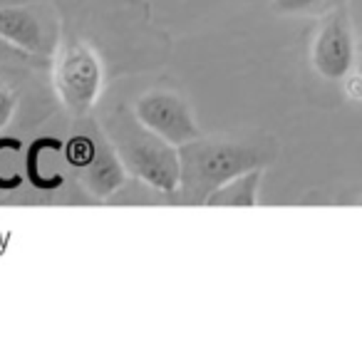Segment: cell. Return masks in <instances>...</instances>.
<instances>
[{"label": "cell", "mask_w": 362, "mask_h": 347, "mask_svg": "<svg viewBox=\"0 0 362 347\" xmlns=\"http://www.w3.org/2000/svg\"><path fill=\"white\" fill-rule=\"evenodd\" d=\"M278 154V144L266 134H202L179 146L181 182L176 201L206 206V199L251 169H266Z\"/></svg>", "instance_id": "6da1fadb"}, {"label": "cell", "mask_w": 362, "mask_h": 347, "mask_svg": "<svg viewBox=\"0 0 362 347\" xmlns=\"http://www.w3.org/2000/svg\"><path fill=\"white\" fill-rule=\"evenodd\" d=\"M102 129L129 177L139 179L156 194H164L169 199L179 196V146L169 144L151 129H146L134 117V112L127 110L124 105H115L107 112Z\"/></svg>", "instance_id": "7a4b0ae2"}, {"label": "cell", "mask_w": 362, "mask_h": 347, "mask_svg": "<svg viewBox=\"0 0 362 347\" xmlns=\"http://www.w3.org/2000/svg\"><path fill=\"white\" fill-rule=\"evenodd\" d=\"M105 87V65L85 40H67L57 50L55 90L75 117H85L97 105Z\"/></svg>", "instance_id": "3957f363"}, {"label": "cell", "mask_w": 362, "mask_h": 347, "mask_svg": "<svg viewBox=\"0 0 362 347\" xmlns=\"http://www.w3.org/2000/svg\"><path fill=\"white\" fill-rule=\"evenodd\" d=\"M310 65L325 82H345L355 70L357 40L345 3H337L322 13L310 42Z\"/></svg>", "instance_id": "277c9868"}, {"label": "cell", "mask_w": 362, "mask_h": 347, "mask_svg": "<svg viewBox=\"0 0 362 347\" xmlns=\"http://www.w3.org/2000/svg\"><path fill=\"white\" fill-rule=\"evenodd\" d=\"M132 112L146 129H151L156 136L174 146L187 144L204 134L197 124L192 105L174 90L154 87V90L141 92L132 105Z\"/></svg>", "instance_id": "5b68a950"}, {"label": "cell", "mask_w": 362, "mask_h": 347, "mask_svg": "<svg viewBox=\"0 0 362 347\" xmlns=\"http://www.w3.org/2000/svg\"><path fill=\"white\" fill-rule=\"evenodd\" d=\"M0 40L21 50L23 55H52L55 52V35L47 28V23L23 3L0 8Z\"/></svg>", "instance_id": "8992f818"}, {"label": "cell", "mask_w": 362, "mask_h": 347, "mask_svg": "<svg viewBox=\"0 0 362 347\" xmlns=\"http://www.w3.org/2000/svg\"><path fill=\"white\" fill-rule=\"evenodd\" d=\"M80 177L85 189L95 199H107L112 194H117L127 184V169L122 164V159L117 156L112 141L107 139V134L102 129H97L95 139V154L80 169Z\"/></svg>", "instance_id": "52a82bcc"}, {"label": "cell", "mask_w": 362, "mask_h": 347, "mask_svg": "<svg viewBox=\"0 0 362 347\" xmlns=\"http://www.w3.org/2000/svg\"><path fill=\"white\" fill-rule=\"evenodd\" d=\"M263 171L266 169H251L246 174H238L231 182L218 187L211 196L206 199V206L211 208H253L258 206V192H261Z\"/></svg>", "instance_id": "ba28073f"}, {"label": "cell", "mask_w": 362, "mask_h": 347, "mask_svg": "<svg viewBox=\"0 0 362 347\" xmlns=\"http://www.w3.org/2000/svg\"><path fill=\"white\" fill-rule=\"evenodd\" d=\"M337 3L345 0H271V11L276 16H322Z\"/></svg>", "instance_id": "9c48e42d"}, {"label": "cell", "mask_w": 362, "mask_h": 347, "mask_svg": "<svg viewBox=\"0 0 362 347\" xmlns=\"http://www.w3.org/2000/svg\"><path fill=\"white\" fill-rule=\"evenodd\" d=\"M16 105H18L16 90H13V87L0 77V129L13 119V114H16Z\"/></svg>", "instance_id": "30bf717a"}, {"label": "cell", "mask_w": 362, "mask_h": 347, "mask_svg": "<svg viewBox=\"0 0 362 347\" xmlns=\"http://www.w3.org/2000/svg\"><path fill=\"white\" fill-rule=\"evenodd\" d=\"M16 47H11V45H8V42H3V40H0V57H6V55H16Z\"/></svg>", "instance_id": "8fae6325"}, {"label": "cell", "mask_w": 362, "mask_h": 347, "mask_svg": "<svg viewBox=\"0 0 362 347\" xmlns=\"http://www.w3.org/2000/svg\"><path fill=\"white\" fill-rule=\"evenodd\" d=\"M357 75H360L362 77V50H357Z\"/></svg>", "instance_id": "7c38bea8"}, {"label": "cell", "mask_w": 362, "mask_h": 347, "mask_svg": "<svg viewBox=\"0 0 362 347\" xmlns=\"http://www.w3.org/2000/svg\"><path fill=\"white\" fill-rule=\"evenodd\" d=\"M18 3H23V0H0V8H6V6H18Z\"/></svg>", "instance_id": "4fadbf2b"}, {"label": "cell", "mask_w": 362, "mask_h": 347, "mask_svg": "<svg viewBox=\"0 0 362 347\" xmlns=\"http://www.w3.org/2000/svg\"><path fill=\"white\" fill-rule=\"evenodd\" d=\"M360 206H362V199H360Z\"/></svg>", "instance_id": "5bb4252c"}]
</instances>
